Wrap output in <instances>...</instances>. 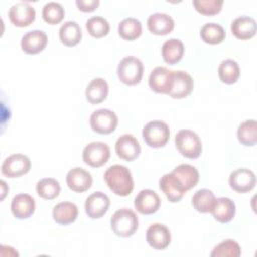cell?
<instances>
[{
    "label": "cell",
    "instance_id": "6",
    "mask_svg": "<svg viewBox=\"0 0 257 257\" xmlns=\"http://www.w3.org/2000/svg\"><path fill=\"white\" fill-rule=\"evenodd\" d=\"M110 157V149L103 142H91L86 145L82 151L83 162L92 167L99 168L103 166Z\"/></svg>",
    "mask_w": 257,
    "mask_h": 257
},
{
    "label": "cell",
    "instance_id": "5",
    "mask_svg": "<svg viewBox=\"0 0 257 257\" xmlns=\"http://www.w3.org/2000/svg\"><path fill=\"white\" fill-rule=\"evenodd\" d=\"M143 139L151 148L164 147L170 138L169 125L162 120H152L143 128Z\"/></svg>",
    "mask_w": 257,
    "mask_h": 257
},
{
    "label": "cell",
    "instance_id": "12",
    "mask_svg": "<svg viewBox=\"0 0 257 257\" xmlns=\"http://www.w3.org/2000/svg\"><path fill=\"white\" fill-rule=\"evenodd\" d=\"M134 205L139 213L143 215H151L159 210L161 206V199L155 191L145 189L138 193L135 198Z\"/></svg>",
    "mask_w": 257,
    "mask_h": 257
},
{
    "label": "cell",
    "instance_id": "20",
    "mask_svg": "<svg viewBox=\"0 0 257 257\" xmlns=\"http://www.w3.org/2000/svg\"><path fill=\"white\" fill-rule=\"evenodd\" d=\"M35 211V201L28 194H17L11 201V212L16 219L24 220L33 215Z\"/></svg>",
    "mask_w": 257,
    "mask_h": 257
},
{
    "label": "cell",
    "instance_id": "27",
    "mask_svg": "<svg viewBox=\"0 0 257 257\" xmlns=\"http://www.w3.org/2000/svg\"><path fill=\"white\" fill-rule=\"evenodd\" d=\"M82 37L80 26L75 21H66L59 28V39L67 47L77 45Z\"/></svg>",
    "mask_w": 257,
    "mask_h": 257
},
{
    "label": "cell",
    "instance_id": "2",
    "mask_svg": "<svg viewBox=\"0 0 257 257\" xmlns=\"http://www.w3.org/2000/svg\"><path fill=\"white\" fill-rule=\"evenodd\" d=\"M110 228L118 237H131L139 228L138 216L131 209H119L110 218Z\"/></svg>",
    "mask_w": 257,
    "mask_h": 257
},
{
    "label": "cell",
    "instance_id": "14",
    "mask_svg": "<svg viewBox=\"0 0 257 257\" xmlns=\"http://www.w3.org/2000/svg\"><path fill=\"white\" fill-rule=\"evenodd\" d=\"M146 240L153 249L164 250L171 243L170 230L164 224H152L147 230Z\"/></svg>",
    "mask_w": 257,
    "mask_h": 257
},
{
    "label": "cell",
    "instance_id": "8",
    "mask_svg": "<svg viewBox=\"0 0 257 257\" xmlns=\"http://www.w3.org/2000/svg\"><path fill=\"white\" fill-rule=\"evenodd\" d=\"M30 168L31 161L27 156L23 154H13L3 161L1 173L8 178H17L27 174Z\"/></svg>",
    "mask_w": 257,
    "mask_h": 257
},
{
    "label": "cell",
    "instance_id": "28",
    "mask_svg": "<svg viewBox=\"0 0 257 257\" xmlns=\"http://www.w3.org/2000/svg\"><path fill=\"white\" fill-rule=\"evenodd\" d=\"M185 52L183 42L178 38H170L164 42L162 46V56L168 64H176L179 62Z\"/></svg>",
    "mask_w": 257,
    "mask_h": 257
},
{
    "label": "cell",
    "instance_id": "18",
    "mask_svg": "<svg viewBox=\"0 0 257 257\" xmlns=\"http://www.w3.org/2000/svg\"><path fill=\"white\" fill-rule=\"evenodd\" d=\"M47 35L42 30H31L25 33L21 38V48L26 54H37L47 45Z\"/></svg>",
    "mask_w": 257,
    "mask_h": 257
},
{
    "label": "cell",
    "instance_id": "33",
    "mask_svg": "<svg viewBox=\"0 0 257 257\" xmlns=\"http://www.w3.org/2000/svg\"><path fill=\"white\" fill-rule=\"evenodd\" d=\"M61 187L57 180L53 178H43L36 184L37 194L45 200H53L58 197Z\"/></svg>",
    "mask_w": 257,
    "mask_h": 257
},
{
    "label": "cell",
    "instance_id": "11",
    "mask_svg": "<svg viewBox=\"0 0 257 257\" xmlns=\"http://www.w3.org/2000/svg\"><path fill=\"white\" fill-rule=\"evenodd\" d=\"M35 9L27 2H17L9 8L8 17L17 27H26L35 20Z\"/></svg>",
    "mask_w": 257,
    "mask_h": 257
},
{
    "label": "cell",
    "instance_id": "39",
    "mask_svg": "<svg viewBox=\"0 0 257 257\" xmlns=\"http://www.w3.org/2000/svg\"><path fill=\"white\" fill-rule=\"evenodd\" d=\"M75 4L80 11L91 12L97 8V6L99 5V1L98 0H76Z\"/></svg>",
    "mask_w": 257,
    "mask_h": 257
},
{
    "label": "cell",
    "instance_id": "22",
    "mask_svg": "<svg viewBox=\"0 0 257 257\" xmlns=\"http://www.w3.org/2000/svg\"><path fill=\"white\" fill-rule=\"evenodd\" d=\"M172 174L177 178L186 192L194 188L198 184L200 178L198 170L189 164H181L177 166L172 171Z\"/></svg>",
    "mask_w": 257,
    "mask_h": 257
},
{
    "label": "cell",
    "instance_id": "34",
    "mask_svg": "<svg viewBox=\"0 0 257 257\" xmlns=\"http://www.w3.org/2000/svg\"><path fill=\"white\" fill-rule=\"evenodd\" d=\"M118 34L125 40H134L142 34V23L134 17L122 19L118 24Z\"/></svg>",
    "mask_w": 257,
    "mask_h": 257
},
{
    "label": "cell",
    "instance_id": "19",
    "mask_svg": "<svg viewBox=\"0 0 257 257\" xmlns=\"http://www.w3.org/2000/svg\"><path fill=\"white\" fill-rule=\"evenodd\" d=\"M159 186L168 200L172 203L180 202L186 193V190L182 187L172 172L167 173L161 177Z\"/></svg>",
    "mask_w": 257,
    "mask_h": 257
},
{
    "label": "cell",
    "instance_id": "31",
    "mask_svg": "<svg viewBox=\"0 0 257 257\" xmlns=\"http://www.w3.org/2000/svg\"><path fill=\"white\" fill-rule=\"evenodd\" d=\"M238 141L246 146L253 147L257 143V123L255 119H248L240 123L237 130Z\"/></svg>",
    "mask_w": 257,
    "mask_h": 257
},
{
    "label": "cell",
    "instance_id": "24",
    "mask_svg": "<svg viewBox=\"0 0 257 257\" xmlns=\"http://www.w3.org/2000/svg\"><path fill=\"white\" fill-rule=\"evenodd\" d=\"M213 217L220 223L230 222L236 214V205L235 203L227 197H220L216 199L212 211Z\"/></svg>",
    "mask_w": 257,
    "mask_h": 257
},
{
    "label": "cell",
    "instance_id": "32",
    "mask_svg": "<svg viewBox=\"0 0 257 257\" xmlns=\"http://www.w3.org/2000/svg\"><path fill=\"white\" fill-rule=\"evenodd\" d=\"M218 75L223 83L233 84L237 82L240 76L239 64L233 59L223 60L218 67Z\"/></svg>",
    "mask_w": 257,
    "mask_h": 257
},
{
    "label": "cell",
    "instance_id": "9",
    "mask_svg": "<svg viewBox=\"0 0 257 257\" xmlns=\"http://www.w3.org/2000/svg\"><path fill=\"white\" fill-rule=\"evenodd\" d=\"M173 73L166 67L158 66L152 70L149 76V86L157 93L169 94L173 85Z\"/></svg>",
    "mask_w": 257,
    "mask_h": 257
},
{
    "label": "cell",
    "instance_id": "29",
    "mask_svg": "<svg viewBox=\"0 0 257 257\" xmlns=\"http://www.w3.org/2000/svg\"><path fill=\"white\" fill-rule=\"evenodd\" d=\"M216 197L209 189H200L192 197V205L200 213H210L214 207Z\"/></svg>",
    "mask_w": 257,
    "mask_h": 257
},
{
    "label": "cell",
    "instance_id": "40",
    "mask_svg": "<svg viewBox=\"0 0 257 257\" xmlns=\"http://www.w3.org/2000/svg\"><path fill=\"white\" fill-rule=\"evenodd\" d=\"M0 187H1V200H3V199L5 198L6 193L8 192L9 188H8V186L6 185L5 181H3V180L0 181Z\"/></svg>",
    "mask_w": 257,
    "mask_h": 257
},
{
    "label": "cell",
    "instance_id": "7",
    "mask_svg": "<svg viewBox=\"0 0 257 257\" xmlns=\"http://www.w3.org/2000/svg\"><path fill=\"white\" fill-rule=\"evenodd\" d=\"M89 123L93 132L101 135H108L117 126L118 119L116 114L107 108H100L92 112Z\"/></svg>",
    "mask_w": 257,
    "mask_h": 257
},
{
    "label": "cell",
    "instance_id": "16",
    "mask_svg": "<svg viewBox=\"0 0 257 257\" xmlns=\"http://www.w3.org/2000/svg\"><path fill=\"white\" fill-rule=\"evenodd\" d=\"M91 174L80 167H75L68 171L66 175V184L68 188L76 193L87 191L92 185Z\"/></svg>",
    "mask_w": 257,
    "mask_h": 257
},
{
    "label": "cell",
    "instance_id": "10",
    "mask_svg": "<svg viewBox=\"0 0 257 257\" xmlns=\"http://www.w3.org/2000/svg\"><path fill=\"white\" fill-rule=\"evenodd\" d=\"M229 185L238 193H247L255 188L256 176L249 169L239 168L230 174Z\"/></svg>",
    "mask_w": 257,
    "mask_h": 257
},
{
    "label": "cell",
    "instance_id": "3",
    "mask_svg": "<svg viewBox=\"0 0 257 257\" xmlns=\"http://www.w3.org/2000/svg\"><path fill=\"white\" fill-rule=\"evenodd\" d=\"M175 144L180 154L188 159H197L202 153V142L191 130H181L175 137Z\"/></svg>",
    "mask_w": 257,
    "mask_h": 257
},
{
    "label": "cell",
    "instance_id": "26",
    "mask_svg": "<svg viewBox=\"0 0 257 257\" xmlns=\"http://www.w3.org/2000/svg\"><path fill=\"white\" fill-rule=\"evenodd\" d=\"M108 94V84L101 77L93 78L85 89V97L91 104H98L104 101Z\"/></svg>",
    "mask_w": 257,
    "mask_h": 257
},
{
    "label": "cell",
    "instance_id": "38",
    "mask_svg": "<svg viewBox=\"0 0 257 257\" xmlns=\"http://www.w3.org/2000/svg\"><path fill=\"white\" fill-rule=\"evenodd\" d=\"M223 0H194L193 5L195 9L207 16L218 14L222 10Z\"/></svg>",
    "mask_w": 257,
    "mask_h": 257
},
{
    "label": "cell",
    "instance_id": "4",
    "mask_svg": "<svg viewBox=\"0 0 257 257\" xmlns=\"http://www.w3.org/2000/svg\"><path fill=\"white\" fill-rule=\"evenodd\" d=\"M144 74L143 62L135 56H126L117 66L118 79L126 85H136L141 82Z\"/></svg>",
    "mask_w": 257,
    "mask_h": 257
},
{
    "label": "cell",
    "instance_id": "1",
    "mask_svg": "<svg viewBox=\"0 0 257 257\" xmlns=\"http://www.w3.org/2000/svg\"><path fill=\"white\" fill-rule=\"evenodd\" d=\"M103 178L110 191L117 196H128L134 190L133 176L125 166H110L104 172Z\"/></svg>",
    "mask_w": 257,
    "mask_h": 257
},
{
    "label": "cell",
    "instance_id": "25",
    "mask_svg": "<svg viewBox=\"0 0 257 257\" xmlns=\"http://www.w3.org/2000/svg\"><path fill=\"white\" fill-rule=\"evenodd\" d=\"M78 215V208L72 202H60L53 207V220L59 225H69L73 223Z\"/></svg>",
    "mask_w": 257,
    "mask_h": 257
},
{
    "label": "cell",
    "instance_id": "35",
    "mask_svg": "<svg viewBox=\"0 0 257 257\" xmlns=\"http://www.w3.org/2000/svg\"><path fill=\"white\" fill-rule=\"evenodd\" d=\"M85 27L88 33L95 38H100L107 35L110 29L108 21L101 16H92L88 18L86 20Z\"/></svg>",
    "mask_w": 257,
    "mask_h": 257
},
{
    "label": "cell",
    "instance_id": "15",
    "mask_svg": "<svg viewBox=\"0 0 257 257\" xmlns=\"http://www.w3.org/2000/svg\"><path fill=\"white\" fill-rule=\"evenodd\" d=\"M115 153L122 160L134 161L140 156V143L133 135H121L115 142Z\"/></svg>",
    "mask_w": 257,
    "mask_h": 257
},
{
    "label": "cell",
    "instance_id": "37",
    "mask_svg": "<svg viewBox=\"0 0 257 257\" xmlns=\"http://www.w3.org/2000/svg\"><path fill=\"white\" fill-rule=\"evenodd\" d=\"M241 255L240 245L231 239L225 240L214 247L211 252L212 257H239Z\"/></svg>",
    "mask_w": 257,
    "mask_h": 257
},
{
    "label": "cell",
    "instance_id": "30",
    "mask_svg": "<svg viewBox=\"0 0 257 257\" xmlns=\"http://www.w3.org/2000/svg\"><path fill=\"white\" fill-rule=\"evenodd\" d=\"M201 38L208 44H219L223 42L226 37L225 29L222 25L214 22L206 23L201 27L200 30Z\"/></svg>",
    "mask_w": 257,
    "mask_h": 257
},
{
    "label": "cell",
    "instance_id": "23",
    "mask_svg": "<svg viewBox=\"0 0 257 257\" xmlns=\"http://www.w3.org/2000/svg\"><path fill=\"white\" fill-rule=\"evenodd\" d=\"M231 31L238 39L246 40L256 34L257 24L255 19L250 16H240L233 20Z\"/></svg>",
    "mask_w": 257,
    "mask_h": 257
},
{
    "label": "cell",
    "instance_id": "17",
    "mask_svg": "<svg viewBox=\"0 0 257 257\" xmlns=\"http://www.w3.org/2000/svg\"><path fill=\"white\" fill-rule=\"evenodd\" d=\"M194 88V80L192 76L183 70L174 71L173 73V85L169 96L172 98H185L187 97Z\"/></svg>",
    "mask_w": 257,
    "mask_h": 257
},
{
    "label": "cell",
    "instance_id": "21",
    "mask_svg": "<svg viewBox=\"0 0 257 257\" xmlns=\"http://www.w3.org/2000/svg\"><path fill=\"white\" fill-rule=\"evenodd\" d=\"M147 26L153 34L166 35L174 29L175 22L169 14L156 12L149 16L147 20Z\"/></svg>",
    "mask_w": 257,
    "mask_h": 257
},
{
    "label": "cell",
    "instance_id": "36",
    "mask_svg": "<svg viewBox=\"0 0 257 257\" xmlns=\"http://www.w3.org/2000/svg\"><path fill=\"white\" fill-rule=\"evenodd\" d=\"M64 8L58 2H48L42 8V18L48 24H58L64 18Z\"/></svg>",
    "mask_w": 257,
    "mask_h": 257
},
{
    "label": "cell",
    "instance_id": "13",
    "mask_svg": "<svg viewBox=\"0 0 257 257\" xmlns=\"http://www.w3.org/2000/svg\"><path fill=\"white\" fill-rule=\"evenodd\" d=\"M110 200L102 192H94L85 201L84 208L86 215L91 219H99L108 211Z\"/></svg>",
    "mask_w": 257,
    "mask_h": 257
}]
</instances>
